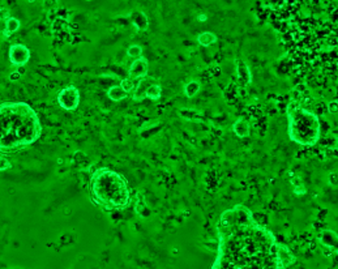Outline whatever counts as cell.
<instances>
[{
  "mask_svg": "<svg viewBox=\"0 0 338 269\" xmlns=\"http://www.w3.org/2000/svg\"><path fill=\"white\" fill-rule=\"evenodd\" d=\"M42 126L38 115L25 102L0 105V152H13L39 139Z\"/></svg>",
  "mask_w": 338,
  "mask_h": 269,
  "instance_id": "cell-1",
  "label": "cell"
},
{
  "mask_svg": "<svg viewBox=\"0 0 338 269\" xmlns=\"http://www.w3.org/2000/svg\"><path fill=\"white\" fill-rule=\"evenodd\" d=\"M90 191L99 205L108 211H120L128 206L131 191L128 183L119 172L114 170H96L90 178Z\"/></svg>",
  "mask_w": 338,
  "mask_h": 269,
  "instance_id": "cell-2",
  "label": "cell"
},
{
  "mask_svg": "<svg viewBox=\"0 0 338 269\" xmlns=\"http://www.w3.org/2000/svg\"><path fill=\"white\" fill-rule=\"evenodd\" d=\"M289 133L294 141L302 145H314L319 139L320 124L316 115L296 107L289 110Z\"/></svg>",
  "mask_w": 338,
  "mask_h": 269,
  "instance_id": "cell-3",
  "label": "cell"
},
{
  "mask_svg": "<svg viewBox=\"0 0 338 269\" xmlns=\"http://www.w3.org/2000/svg\"><path fill=\"white\" fill-rule=\"evenodd\" d=\"M58 102H59L60 107H63L67 111H73L77 109L78 103H80V92L73 85H68L59 92Z\"/></svg>",
  "mask_w": 338,
  "mask_h": 269,
  "instance_id": "cell-4",
  "label": "cell"
},
{
  "mask_svg": "<svg viewBox=\"0 0 338 269\" xmlns=\"http://www.w3.org/2000/svg\"><path fill=\"white\" fill-rule=\"evenodd\" d=\"M9 62L16 67H22L30 61V50L25 45L16 43L9 47Z\"/></svg>",
  "mask_w": 338,
  "mask_h": 269,
  "instance_id": "cell-5",
  "label": "cell"
},
{
  "mask_svg": "<svg viewBox=\"0 0 338 269\" xmlns=\"http://www.w3.org/2000/svg\"><path fill=\"white\" fill-rule=\"evenodd\" d=\"M148 68H149V66H148V62L145 57L136 59L129 67V77L132 80L145 79L148 75Z\"/></svg>",
  "mask_w": 338,
  "mask_h": 269,
  "instance_id": "cell-6",
  "label": "cell"
},
{
  "mask_svg": "<svg viewBox=\"0 0 338 269\" xmlns=\"http://www.w3.org/2000/svg\"><path fill=\"white\" fill-rule=\"evenodd\" d=\"M320 241L326 247L332 248L335 252H338V235L332 230H324L320 234Z\"/></svg>",
  "mask_w": 338,
  "mask_h": 269,
  "instance_id": "cell-7",
  "label": "cell"
},
{
  "mask_svg": "<svg viewBox=\"0 0 338 269\" xmlns=\"http://www.w3.org/2000/svg\"><path fill=\"white\" fill-rule=\"evenodd\" d=\"M127 92L126 89L123 88L122 85H115V86H111L107 92V96L111 101H114V102H120L122 100L127 97Z\"/></svg>",
  "mask_w": 338,
  "mask_h": 269,
  "instance_id": "cell-8",
  "label": "cell"
},
{
  "mask_svg": "<svg viewBox=\"0 0 338 269\" xmlns=\"http://www.w3.org/2000/svg\"><path fill=\"white\" fill-rule=\"evenodd\" d=\"M233 130H234V132H235V135H237V136L245 137V136H248V135H249V124L247 123L244 119L240 118V119H238L237 122H235Z\"/></svg>",
  "mask_w": 338,
  "mask_h": 269,
  "instance_id": "cell-9",
  "label": "cell"
},
{
  "mask_svg": "<svg viewBox=\"0 0 338 269\" xmlns=\"http://www.w3.org/2000/svg\"><path fill=\"white\" fill-rule=\"evenodd\" d=\"M198 41L201 46L207 47V46H210L217 42V37L216 34L210 33V32H204V33H201L200 36L198 37Z\"/></svg>",
  "mask_w": 338,
  "mask_h": 269,
  "instance_id": "cell-10",
  "label": "cell"
},
{
  "mask_svg": "<svg viewBox=\"0 0 338 269\" xmlns=\"http://www.w3.org/2000/svg\"><path fill=\"white\" fill-rule=\"evenodd\" d=\"M161 94H162V89H161V86H159V85L150 84L149 88L147 89L145 97L150 98V100H153V101H157V100H159Z\"/></svg>",
  "mask_w": 338,
  "mask_h": 269,
  "instance_id": "cell-11",
  "label": "cell"
},
{
  "mask_svg": "<svg viewBox=\"0 0 338 269\" xmlns=\"http://www.w3.org/2000/svg\"><path fill=\"white\" fill-rule=\"evenodd\" d=\"M199 91H200V82L194 81V80L187 82L186 86H184V93H186L187 97L189 98L194 97V96L199 93Z\"/></svg>",
  "mask_w": 338,
  "mask_h": 269,
  "instance_id": "cell-12",
  "label": "cell"
},
{
  "mask_svg": "<svg viewBox=\"0 0 338 269\" xmlns=\"http://www.w3.org/2000/svg\"><path fill=\"white\" fill-rule=\"evenodd\" d=\"M132 21H133V24L136 25V27H137L138 31H145V29L148 27V20H147V16H145L144 13L136 12L135 18H133Z\"/></svg>",
  "mask_w": 338,
  "mask_h": 269,
  "instance_id": "cell-13",
  "label": "cell"
},
{
  "mask_svg": "<svg viewBox=\"0 0 338 269\" xmlns=\"http://www.w3.org/2000/svg\"><path fill=\"white\" fill-rule=\"evenodd\" d=\"M20 21H18L17 18L15 17H8L6 20V29L7 32H9V33H15V32H17L18 29H20Z\"/></svg>",
  "mask_w": 338,
  "mask_h": 269,
  "instance_id": "cell-14",
  "label": "cell"
},
{
  "mask_svg": "<svg viewBox=\"0 0 338 269\" xmlns=\"http://www.w3.org/2000/svg\"><path fill=\"white\" fill-rule=\"evenodd\" d=\"M127 55L131 57H133V59H140L141 55H143V49H141V46L138 45H132L129 46L128 50H127Z\"/></svg>",
  "mask_w": 338,
  "mask_h": 269,
  "instance_id": "cell-15",
  "label": "cell"
},
{
  "mask_svg": "<svg viewBox=\"0 0 338 269\" xmlns=\"http://www.w3.org/2000/svg\"><path fill=\"white\" fill-rule=\"evenodd\" d=\"M123 86V88L126 89V92L128 93V92L131 91H135L136 89V85L135 82H133V80L132 79H128V80H124V81H122V84H120Z\"/></svg>",
  "mask_w": 338,
  "mask_h": 269,
  "instance_id": "cell-16",
  "label": "cell"
},
{
  "mask_svg": "<svg viewBox=\"0 0 338 269\" xmlns=\"http://www.w3.org/2000/svg\"><path fill=\"white\" fill-rule=\"evenodd\" d=\"M11 167V162L7 160L6 157L0 156V171H4V170H8Z\"/></svg>",
  "mask_w": 338,
  "mask_h": 269,
  "instance_id": "cell-17",
  "label": "cell"
}]
</instances>
